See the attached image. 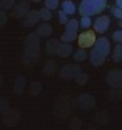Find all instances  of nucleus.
<instances>
[{"label": "nucleus", "instance_id": "aec40b11", "mask_svg": "<svg viewBox=\"0 0 122 130\" xmlns=\"http://www.w3.org/2000/svg\"><path fill=\"white\" fill-rule=\"evenodd\" d=\"M112 13L114 17H117L118 20H122V8L117 7V5H114V7L112 8Z\"/></svg>", "mask_w": 122, "mask_h": 130}, {"label": "nucleus", "instance_id": "ddd939ff", "mask_svg": "<svg viewBox=\"0 0 122 130\" xmlns=\"http://www.w3.org/2000/svg\"><path fill=\"white\" fill-rule=\"evenodd\" d=\"M93 25V21H92V16H81L80 19V27L84 28V29H88Z\"/></svg>", "mask_w": 122, "mask_h": 130}, {"label": "nucleus", "instance_id": "9b49d317", "mask_svg": "<svg viewBox=\"0 0 122 130\" xmlns=\"http://www.w3.org/2000/svg\"><path fill=\"white\" fill-rule=\"evenodd\" d=\"M39 15H40V20H43V21H49L52 19V9L49 8H41L39 11Z\"/></svg>", "mask_w": 122, "mask_h": 130}, {"label": "nucleus", "instance_id": "0eeeda50", "mask_svg": "<svg viewBox=\"0 0 122 130\" xmlns=\"http://www.w3.org/2000/svg\"><path fill=\"white\" fill-rule=\"evenodd\" d=\"M61 9L71 16L73 13H76V4H74L72 0H64L61 3Z\"/></svg>", "mask_w": 122, "mask_h": 130}, {"label": "nucleus", "instance_id": "39448f33", "mask_svg": "<svg viewBox=\"0 0 122 130\" xmlns=\"http://www.w3.org/2000/svg\"><path fill=\"white\" fill-rule=\"evenodd\" d=\"M108 82L112 86H121L122 85V70H112L108 74Z\"/></svg>", "mask_w": 122, "mask_h": 130}, {"label": "nucleus", "instance_id": "4be33fe9", "mask_svg": "<svg viewBox=\"0 0 122 130\" xmlns=\"http://www.w3.org/2000/svg\"><path fill=\"white\" fill-rule=\"evenodd\" d=\"M115 5L119 8H122V0H115Z\"/></svg>", "mask_w": 122, "mask_h": 130}, {"label": "nucleus", "instance_id": "1a4fd4ad", "mask_svg": "<svg viewBox=\"0 0 122 130\" xmlns=\"http://www.w3.org/2000/svg\"><path fill=\"white\" fill-rule=\"evenodd\" d=\"M72 46L71 43H62L59 45V49H57V55L61 56V57H68L69 55L72 53Z\"/></svg>", "mask_w": 122, "mask_h": 130}, {"label": "nucleus", "instance_id": "f3484780", "mask_svg": "<svg viewBox=\"0 0 122 130\" xmlns=\"http://www.w3.org/2000/svg\"><path fill=\"white\" fill-rule=\"evenodd\" d=\"M59 4H60V2L59 0H45L44 2V5L46 8H49V9H57L59 8Z\"/></svg>", "mask_w": 122, "mask_h": 130}, {"label": "nucleus", "instance_id": "dca6fc26", "mask_svg": "<svg viewBox=\"0 0 122 130\" xmlns=\"http://www.w3.org/2000/svg\"><path fill=\"white\" fill-rule=\"evenodd\" d=\"M86 57H88V53H86V51H84V48H80L78 51L74 52V60L76 61H84Z\"/></svg>", "mask_w": 122, "mask_h": 130}, {"label": "nucleus", "instance_id": "f03ea898", "mask_svg": "<svg viewBox=\"0 0 122 130\" xmlns=\"http://www.w3.org/2000/svg\"><path fill=\"white\" fill-rule=\"evenodd\" d=\"M106 0H82L78 5V13L81 16H96L106 9Z\"/></svg>", "mask_w": 122, "mask_h": 130}, {"label": "nucleus", "instance_id": "7ed1b4c3", "mask_svg": "<svg viewBox=\"0 0 122 130\" xmlns=\"http://www.w3.org/2000/svg\"><path fill=\"white\" fill-rule=\"evenodd\" d=\"M78 40V46L80 48H92L93 45H94V43L97 41V37H96V31H85L80 35V36L77 37Z\"/></svg>", "mask_w": 122, "mask_h": 130}, {"label": "nucleus", "instance_id": "a211bd4d", "mask_svg": "<svg viewBox=\"0 0 122 130\" xmlns=\"http://www.w3.org/2000/svg\"><path fill=\"white\" fill-rule=\"evenodd\" d=\"M112 40L114 43L117 44H122V29H118V31H115L112 36Z\"/></svg>", "mask_w": 122, "mask_h": 130}, {"label": "nucleus", "instance_id": "b1692460", "mask_svg": "<svg viewBox=\"0 0 122 130\" xmlns=\"http://www.w3.org/2000/svg\"><path fill=\"white\" fill-rule=\"evenodd\" d=\"M32 2H41V0H32Z\"/></svg>", "mask_w": 122, "mask_h": 130}, {"label": "nucleus", "instance_id": "6e6552de", "mask_svg": "<svg viewBox=\"0 0 122 130\" xmlns=\"http://www.w3.org/2000/svg\"><path fill=\"white\" fill-rule=\"evenodd\" d=\"M61 43H73L74 40H77V31H68L65 29V32L61 35Z\"/></svg>", "mask_w": 122, "mask_h": 130}, {"label": "nucleus", "instance_id": "f257e3e1", "mask_svg": "<svg viewBox=\"0 0 122 130\" xmlns=\"http://www.w3.org/2000/svg\"><path fill=\"white\" fill-rule=\"evenodd\" d=\"M109 55H110V41L106 37L97 39V41L92 46V51L89 53L90 64L94 65V67H100V65L105 62Z\"/></svg>", "mask_w": 122, "mask_h": 130}, {"label": "nucleus", "instance_id": "423d86ee", "mask_svg": "<svg viewBox=\"0 0 122 130\" xmlns=\"http://www.w3.org/2000/svg\"><path fill=\"white\" fill-rule=\"evenodd\" d=\"M40 20V15L39 12H36V11H29L27 15H25V20H24V24L25 25H34L36 23Z\"/></svg>", "mask_w": 122, "mask_h": 130}, {"label": "nucleus", "instance_id": "f8f14e48", "mask_svg": "<svg viewBox=\"0 0 122 130\" xmlns=\"http://www.w3.org/2000/svg\"><path fill=\"white\" fill-rule=\"evenodd\" d=\"M113 60L115 62H121L122 61V44H117V46L113 49Z\"/></svg>", "mask_w": 122, "mask_h": 130}, {"label": "nucleus", "instance_id": "9d476101", "mask_svg": "<svg viewBox=\"0 0 122 130\" xmlns=\"http://www.w3.org/2000/svg\"><path fill=\"white\" fill-rule=\"evenodd\" d=\"M59 41L57 40H49L46 43V53L49 55H53V53H57V49H59Z\"/></svg>", "mask_w": 122, "mask_h": 130}, {"label": "nucleus", "instance_id": "20e7f679", "mask_svg": "<svg viewBox=\"0 0 122 130\" xmlns=\"http://www.w3.org/2000/svg\"><path fill=\"white\" fill-rule=\"evenodd\" d=\"M110 27V19L108 16H98L93 23V28L97 33H105Z\"/></svg>", "mask_w": 122, "mask_h": 130}, {"label": "nucleus", "instance_id": "5701e85b", "mask_svg": "<svg viewBox=\"0 0 122 130\" xmlns=\"http://www.w3.org/2000/svg\"><path fill=\"white\" fill-rule=\"evenodd\" d=\"M119 25H121V28H122V20H119Z\"/></svg>", "mask_w": 122, "mask_h": 130}, {"label": "nucleus", "instance_id": "4468645a", "mask_svg": "<svg viewBox=\"0 0 122 130\" xmlns=\"http://www.w3.org/2000/svg\"><path fill=\"white\" fill-rule=\"evenodd\" d=\"M37 32H39L40 36L46 37V36H49V35L52 33V27L48 25V24H43V25H40V27H39Z\"/></svg>", "mask_w": 122, "mask_h": 130}, {"label": "nucleus", "instance_id": "412c9836", "mask_svg": "<svg viewBox=\"0 0 122 130\" xmlns=\"http://www.w3.org/2000/svg\"><path fill=\"white\" fill-rule=\"evenodd\" d=\"M15 5V0H2V7L4 9H9Z\"/></svg>", "mask_w": 122, "mask_h": 130}, {"label": "nucleus", "instance_id": "6ab92c4d", "mask_svg": "<svg viewBox=\"0 0 122 130\" xmlns=\"http://www.w3.org/2000/svg\"><path fill=\"white\" fill-rule=\"evenodd\" d=\"M57 16H59V21L61 23V24H66V23L69 21V20H68V16H69V15H68V13H65L62 9H61V11H59Z\"/></svg>", "mask_w": 122, "mask_h": 130}, {"label": "nucleus", "instance_id": "2eb2a0df", "mask_svg": "<svg viewBox=\"0 0 122 130\" xmlns=\"http://www.w3.org/2000/svg\"><path fill=\"white\" fill-rule=\"evenodd\" d=\"M78 27H80V23L76 19H71L65 24V29H68V31H78Z\"/></svg>", "mask_w": 122, "mask_h": 130}]
</instances>
